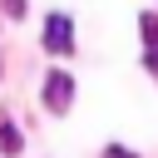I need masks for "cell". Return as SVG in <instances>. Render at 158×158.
Instances as JSON below:
<instances>
[{"label":"cell","mask_w":158,"mask_h":158,"mask_svg":"<svg viewBox=\"0 0 158 158\" xmlns=\"http://www.w3.org/2000/svg\"><path fill=\"white\" fill-rule=\"evenodd\" d=\"M44 49H49V54H69V49H74V20H69V15L54 10V15L44 20Z\"/></svg>","instance_id":"7a4b0ae2"},{"label":"cell","mask_w":158,"mask_h":158,"mask_svg":"<svg viewBox=\"0 0 158 158\" xmlns=\"http://www.w3.org/2000/svg\"><path fill=\"white\" fill-rule=\"evenodd\" d=\"M104 158H138V153H128L123 143H109V148H104Z\"/></svg>","instance_id":"5b68a950"},{"label":"cell","mask_w":158,"mask_h":158,"mask_svg":"<svg viewBox=\"0 0 158 158\" xmlns=\"http://www.w3.org/2000/svg\"><path fill=\"white\" fill-rule=\"evenodd\" d=\"M69 104H74V74H64V69L44 74V109L49 114H64Z\"/></svg>","instance_id":"6da1fadb"},{"label":"cell","mask_w":158,"mask_h":158,"mask_svg":"<svg viewBox=\"0 0 158 158\" xmlns=\"http://www.w3.org/2000/svg\"><path fill=\"white\" fill-rule=\"evenodd\" d=\"M148 69H158V44H153V49H148Z\"/></svg>","instance_id":"8992f818"},{"label":"cell","mask_w":158,"mask_h":158,"mask_svg":"<svg viewBox=\"0 0 158 158\" xmlns=\"http://www.w3.org/2000/svg\"><path fill=\"white\" fill-rule=\"evenodd\" d=\"M5 15L10 20H25V0H5Z\"/></svg>","instance_id":"277c9868"},{"label":"cell","mask_w":158,"mask_h":158,"mask_svg":"<svg viewBox=\"0 0 158 158\" xmlns=\"http://www.w3.org/2000/svg\"><path fill=\"white\" fill-rule=\"evenodd\" d=\"M20 148H25V138H20V128L5 118V123H0V153H10V158H15Z\"/></svg>","instance_id":"3957f363"}]
</instances>
